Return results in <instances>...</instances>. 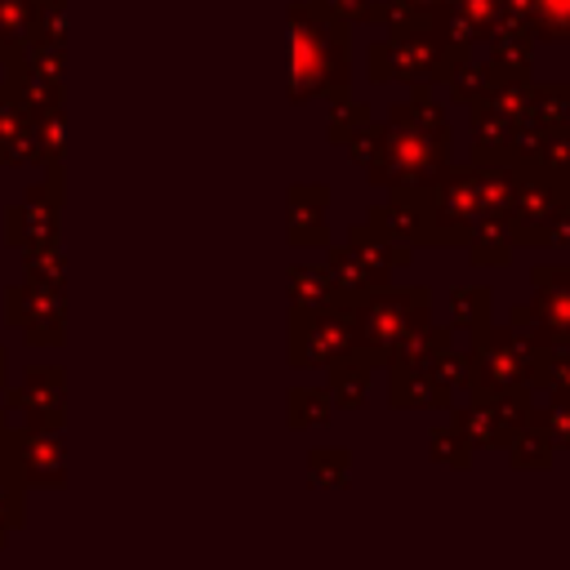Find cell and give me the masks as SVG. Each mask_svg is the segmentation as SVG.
Listing matches in <instances>:
<instances>
[{
    "mask_svg": "<svg viewBox=\"0 0 570 570\" xmlns=\"http://www.w3.org/2000/svg\"><path fill=\"white\" fill-rule=\"evenodd\" d=\"M379 125V151L365 165L370 187H428L450 165L454 129L432 85H410V98L392 102Z\"/></svg>",
    "mask_w": 570,
    "mask_h": 570,
    "instance_id": "6da1fadb",
    "label": "cell"
},
{
    "mask_svg": "<svg viewBox=\"0 0 570 570\" xmlns=\"http://www.w3.org/2000/svg\"><path fill=\"white\" fill-rule=\"evenodd\" d=\"M352 89V27L312 0L289 4V102L334 98Z\"/></svg>",
    "mask_w": 570,
    "mask_h": 570,
    "instance_id": "7a4b0ae2",
    "label": "cell"
},
{
    "mask_svg": "<svg viewBox=\"0 0 570 570\" xmlns=\"http://www.w3.org/2000/svg\"><path fill=\"white\" fill-rule=\"evenodd\" d=\"M472 45L450 40L432 18L387 22L379 40L365 45V80L370 85H445L450 71L472 58Z\"/></svg>",
    "mask_w": 570,
    "mask_h": 570,
    "instance_id": "3957f363",
    "label": "cell"
},
{
    "mask_svg": "<svg viewBox=\"0 0 570 570\" xmlns=\"http://www.w3.org/2000/svg\"><path fill=\"white\" fill-rule=\"evenodd\" d=\"M347 307H352V352L379 370L396 356V347L423 321H432V289L428 285H401V289L374 285V289L352 294Z\"/></svg>",
    "mask_w": 570,
    "mask_h": 570,
    "instance_id": "277c9868",
    "label": "cell"
},
{
    "mask_svg": "<svg viewBox=\"0 0 570 570\" xmlns=\"http://www.w3.org/2000/svg\"><path fill=\"white\" fill-rule=\"evenodd\" d=\"M543 347L512 321H485L468 334V392H539Z\"/></svg>",
    "mask_w": 570,
    "mask_h": 570,
    "instance_id": "5b68a950",
    "label": "cell"
},
{
    "mask_svg": "<svg viewBox=\"0 0 570 570\" xmlns=\"http://www.w3.org/2000/svg\"><path fill=\"white\" fill-rule=\"evenodd\" d=\"M468 392V352H423L387 361V405L396 410H450Z\"/></svg>",
    "mask_w": 570,
    "mask_h": 570,
    "instance_id": "8992f818",
    "label": "cell"
},
{
    "mask_svg": "<svg viewBox=\"0 0 570 570\" xmlns=\"http://www.w3.org/2000/svg\"><path fill=\"white\" fill-rule=\"evenodd\" d=\"M508 232L512 245L570 249V183L534 165H521V183L508 205Z\"/></svg>",
    "mask_w": 570,
    "mask_h": 570,
    "instance_id": "52a82bcc",
    "label": "cell"
},
{
    "mask_svg": "<svg viewBox=\"0 0 570 570\" xmlns=\"http://www.w3.org/2000/svg\"><path fill=\"white\" fill-rule=\"evenodd\" d=\"M423 209H428V245H463L468 232L485 218L481 160L468 156V165H445L423 187Z\"/></svg>",
    "mask_w": 570,
    "mask_h": 570,
    "instance_id": "ba28073f",
    "label": "cell"
},
{
    "mask_svg": "<svg viewBox=\"0 0 570 570\" xmlns=\"http://www.w3.org/2000/svg\"><path fill=\"white\" fill-rule=\"evenodd\" d=\"M325 267L334 272V281L347 289V294H361V289H374V285H387L396 267H410V245L379 232L370 218L352 223L347 227V240L343 245H325Z\"/></svg>",
    "mask_w": 570,
    "mask_h": 570,
    "instance_id": "9c48e42d",
    "label": "cell"
},
{
    "mask_svg": "<svg viewBox=\"0 0 570 570\" xmlns=\"http://www.w3.org/2000/svg\"><path fill=\"white\" fill-rule=\"evenodd\" d=\"M530 285V303H512L508 321L525 330L543 352L570 347V263H534Z\"/></svg>",
    "mask_w": 570,
    "mask_h": 570,
    "instance_id": "30bf717a",
    "label": "cell"
},
{
    "mask_svg": "<svg viewBox=\"0 0 570 570\" xmlns=\"http://www.w3.org/2000/svg\"><path fill=\"white\" fill-rule=\"evenodd\" d=\"M352 356V307L325 303L289 316V365L294 370H330Z\"/></svg>",
    "mask_w": 570,
    "mask_h": 570,
    "instance_id": "8fae6325",
    "label": "cell"
},
{
    "mask_svg": "<svg viewBox=\"0 0 570 570\" xmlns=\"http://www.w3.org/2000/svg\"><path fill=\"white\" fill-rule=\"evenodd\" d=\"M530 401L534 396L525 392H463V405H450V423L468 436L472 450H503L525 423Z\"/></svg>",
    "mask_w": 570,
    "mask_h": 570,
    "instance_id": "7c38bea8",
    "label": "cell"
},
{
    "mask_svg": "<svg viewBox=\"0 0 570 570\" xmlns=\"http://www.w3.org/2000/svg\"><path fill=\"white\" fill-rule=\"evenodd\" d=\"M383 191H387V196L374 200V205L365 209V218H370L379 232H387V236H396V240H405V245H423V240H428L423 187H383Z\"/></svg>",
    "mask_w": 570,
    "mask_h": 570,
    "instance_id": "4fadbf2b",
    "label": "cell"
},
{
    "mask_svg": "<svg viewBox=\"0 0 570 570\" xmlns=\"http://www.w3.org/2000/svg\"><path fill=\"white\" fill-rule=\"evenodd\" d=\"M512 160L534 165V169L557 174V178H570V120H557V125H517Z\"/></svg>",
    "mask_w": 570,
    "mask_h": 570,
    "instance_id": "5bb4252c",
    "label": "cell"
},
{
    "mask_svg": "<svg viewBox=\"0 0 570 570\" xmlns=\"http://www.w3.org/2000/svg\"><path fill=\"white\" fill-rule=\"evenodd\" d=\"M330 183H294L289 187V245H330Z\"/></svg>",
    "mask_w": 570,
    "mask_h": 570,
    "instance_id": "9a60e30c",
    "label": "cell"
},
{
    "mask_svg": "<svg viewBox=\"0 0 570 570\" xmlns=\"http://www.w3.org/2000/svg\"><path fill=\"white\" fill-rule=\"evenodd\" d=\"M468 111V156L472 160H503V156H512V138H517V125L521 120H512V116H503L499 107H490V102H472V107H463Z\"/></svg>",
    "mask_w": 570,
    "mask_h": 570,
    "instance_id": "2e32d148",
    "label": "cell"
},
{
    "mask_svg": "<svg viewBox=\"0 0 570 570\" xmlns=\"http://www.w3.org/2000/svg\"><path fill=\"white\" fill-rule=\"evenodd\" d=\"M432 22H436L450 40L481 49V40H485V36L494 31V22H499V0H441L436 13H432Z\"/></svg>",
    "mask_w": 570,
    "mask_h": 570,
    "instance_id": "e0dca14e",
    "label": "cell"
},
{
    "mask_svg": "<svg viewBox=\"0 0 570 570\" xmlns=\"http://www.w3.org/2000/svg\"><path fill=\"white\" fill-rule=\"evenodd\" d=\"M481 58L494 67V76H530L534 71V36L512 22H494V31L481 40Z\"/></svg>",
    "mask_w": 570,
    "mask_h": 570,
    "instance_id": "ac0fdd59",
    "label": "cell"
},
{
    "mask_svg": "<svg viewBox=\"0 0 570 570\" xmlns=\"http://www.w3.org/2000/svg\"><path fill=\"white\" fill-rule=\"evenodd\" d=\"M352 294L334 281V272L321 263H294L289 267V316L298 312H312V307H325V303H347Z\"/></svg>",
    "mask_w": 570,
    "mask_h": 570,
    "instance_id": "d6986e66",
    "label": "cell"
},
{
    "mask_svg": "<svg viewBox=\"0 0 570 570\" xmlns=\"http://www.w3.org/2000/svg\"><path fill=\"white\" fill-rule=\"evenodd\" d=\"M503 454H508V468H517V472H548L557 463V445H552V436H548L534 401H530V414L517 428V436L503 445Z\"/></svg>",
    "mask_w": 570,
    "mask_h": 570,
    "instance_id": "ffe728a7",
    "label": "cell"
},
{
    "mask_svg": "<svg viewBox=\"0 0 570 570\" xmlns=\"http://www.w3.org/2000/svg\"><path fill=\"white\" fill-rule=\"evenodd\" d=\"M463 249H468V263L472 267H508L512 263V232H508V218L503 214H485L472 232H468V240H463Z\"/></svg>",
    "mask_w": 570,
    "mask_h": 570,
    "instance_id": "44dd1931",
    "label": "cell"
},
{
    "mask_svg": "<svg viewBox=\"0 0 570 570\" xmlns=\"http://www.w3.org/2000/svg\"><path fill=\"white\" fill-rule=\"evenodd\" d=\"M370 379H374V365L361 361L356 352L343 356L338 365H330L325 370V387H330L334 410H361L365 405V392H370Z\"/></svg>",
    "mask_w": 570,
    "mask_h": 570,
    "instance_id": "7402d4cb",
    "label": "cell"
},
{
    "mask_svg": "<svg viewBox=\"0 0 570 570\" xmlns=\"http://www.w3.org/2000/svg\"><path fill=\"white\" fill-rule=\"evenodd\" d=\"M557 120H570V85L566 80H534L530 76L521 125H557Z\"/></svg>",
    "mask_w": 570,
    "mask_h": 570,
    "instance_id": "603a6c76",
    "label": "cell"
},
{
    "mask_svg": "<svg viewBox=\"0 0 570 570\" xmlns=\"http://www.w3.org/2000/svg\"><path fill=\"white\" fill-rule=\"evenodd\" d=\"M445 307H450V330L454 334H476L485 321H490V307H494V294L485 285H454L445 294Z\"/></svg>",
    "mask_w": 570,
    "mask_h": 570,
    "instance_id": "cb8c5ba5",
    "label": "cell"
},
{
    "mask_svg": "<svg viewBox=\"0 0 570 570\" xmlns=\"http://www.w3.org/2000/svg\"><path fill=\"white\" fill-rule=\"evenodd\" d=\"M490 85H494V67H490L481 53H472V58H463V62L450 71V80L441 85V89H445V107H472Z\"/></svg>",
    "mask_w": 570,
    "mask_h": 570,
    "instance_id": "d4e9b609",
    "label": "cell"
},
{
    "mask_svg": "<svg viewBox=\"0 0 570 570\" xmlns=\"http://www.w3.org/2000/svg\"><path fill=\"white\" fill-rule=\"evenodd\" d=\"M347 481H352V450L347 445L307 450V485L312 490H343Z\"/></svg>",
    "mask_w": 570,
    "mask_h": 570,
    "instance_id": "484cf974",
    "label": "cell"
},
{
    "mask_svg": "<svg viewBox=\"0 0 570 570\" xmlns=\"http://www.w3.org/2000/svg\"><path fill=\"white\" fill-rule=\"evenodd\" d=\"M321 102H325V138L334 147H343V138L374 116V107L365 98H352V89L347 94H334V98H321Z\"/></svg>",
    "mask_w": 570,
    "mask_h": 570,
    "instance_id": "4316f807",
    "label": "cell"
},
{
    "mask_svg": "<svg viewBox=\"0 0 570 570\" xmlns=\"http://www.w3.org/2000/svg\"><path fill=\"white\" fill-rule=\"evenodd\" d=\"M330 414H334L330 387H312V383H298V387H289V428H294V432L321 428Z\"/></svg>",
    "mask_w": 570,
    "mask_h": 570,
    "instance_id": "83f0119b",
    "label": "cell"
},
{
    "mask_svg": "<svg viewBox=\"0 0 570 570\" xmlns=\"http://www.w3.org/2000/svg\"><path fill=\"white\" fill-rule=\"evenodd\" d=\"M428 454H432L436 463L454 468V472H468L476 450L468 445V436H463L454 423H445V428H432V432H428Z\"/></svg>",
    "mask_w": 570,
    "mask_h": 570,
    "instance_id": "f1b7e54d",
    "label": "cell"
},
{
    "mask_svg": "<svg viewBox=\"0 0 570 570\" xmlns=\"http://www.w3.org/2000/svg\"><path fill=\"white\" fill-rule=\"evenodd\" d=\"M534 40H570V0H530Z\"/></svg>",
    "mask_w": 570,
    "mask_h": 570,
    "instance_id": "f546056e",
    "label": "cell"
},
{
    "mask_svg": "<svg viewBox=\"0 0 570 570\" xmlns=\"http://www.w3.org/2000/svg\"><path fill=\"white\" fill-rule=\"evenodd\" d=\"M539 392L543 396H570V347H548L543 352Z\"/></svg>",
    "mask_w": 570,
    "mask_h": 570,
    "instance_id": "4dcf8cb0",
    "label": "cell"
},
{
    "mask_svg": "<svg viewBox=\"0 0 570 570\" xmlns=\"http://www.w3.org/2000/svg\"><path fill=\"white\" fill-rule=\"evenodd\" d=\"M534 405H539V419H543L552 445L570 454V396H543V401H534Z\"/></svg>",
    "mask_w": 570,
    "mask_h": 570,
    "instance_id": "1f68e13d",
    "label": "cell"
},
{
    "mask_svg": "<svg viewBox=\"0 0 570 570\" xmlns=\"http://www.w3.org/2000/svg\"><path fill=\"white\" fill-rule=\"evenodd\" d=\"M441 0H387V4H374L370 9V22L387 27V22H405V18H432Z\"/></svg>",
    "mask_w": 570,
    "mask_h": 570,
    "instance_id": "d6a6232c",
    "label": "cell"
},
{
    "mask_svg": "<svg viewBox=\"0 0 570 570\" xmlns=\"http://www.w3.org/2000/svg\"><path fill=\"white\" fill-rule=\"evenodd\" d=\"M379 129H383V125H379V116H370L365 125H356V129L343 138V151L352 156V165H361V169L370 165V156L379 151Z\"/></svg>",
    "mask_w": 570,
    "mask_h": 570,
    "instance_id": "836d02e7",
    "label": "cell"
},
{
    "mask_svg": "<svg viewBox=\"0 0 570 570\" xmlns=\"http://www.w3.org/2000/svg\"><path fill=\"white\" fill-rule=\"evenodd\" d=\"M321 13H330V18H338V22H347V27H356V22H370V9H374V0H312Z\"/></svg>",
    "mask_w": 570,
    "mask_h": 570,
    "instance_id": "e575fe53",
    "label": "cell"
},
{
    "mask_svg": "<svg viewBox=\"0 0 570 570\" xmlns=\"http://www.w3.org/2000/svg\"><path fill=\"white\" fill-rule=\"evenodd\" d=\"M566 183H570V178H566Z\"/></svg>",
    "mask_w": 570,
    "mask_h": 570,
    "instance_id": "d590c367",
    "label": "cell"
}]
</instances>
